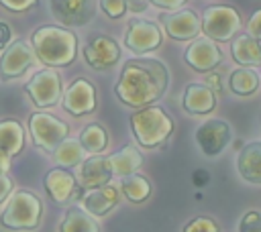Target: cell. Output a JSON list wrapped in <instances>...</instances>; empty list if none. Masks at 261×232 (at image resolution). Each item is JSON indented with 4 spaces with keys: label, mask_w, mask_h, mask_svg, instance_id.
<instances>
[{
    "label": "cell",
    "mask_w": 261,
    "mask_h": 232,
    "mask_svg": "<svg viewBox=\"0 0 261 232\" xmlns=\"http://www.w3.org/2000/svg\"><path fill=\"white\" fill-rule=\"evenodd\" d=\"M169 83L167 67L153 57L128 59L114 85L116 98L133 108H145L159 100Z\"/></svg>",
    "instance_id": "6da1fadb"
},
{
    "label": "cell",
    "mask_w": 261,
    "mask_h": 232,
    "mask_svg": "<svg viewBox=\"0 0 261 232\" xmlns=\"http://www.w3.org/2000/svg\"><path fill=\"white\" fill-rule=\"evenodd\" d=\"M33 55L45 67H67L77 57V37L73 31L59 24H43L31 33L29 41Z\"/></svg>",
    "instance_id": "7a4b0ae2"
},
{
    "label": "cell",
    "mask_w": 261,
    "mask_h": 232,
    "mask_svg": "<svg viewBox=\"0 0 261 232\" xmlns=\"http://www.w3.org/2000/svg\"><path fill=\"white\" fill-rule=\"evenodd\" d=\"M43 220V201L31 189H14L0 212V228L10 232H33Z\"/></svg>",
    "instance_id": "3957f363"
},
{
    "label": "cell",
    "mask_w": 261,
    "mask_h": 232,
    "mask_svg": "<svg viewBox=\"0 0 261 232\" xmlns=\"http://www.w3.org/2000/svg\"><path fill=\"white\" fill-rule=\"evenodd\" d=\"M130 128L141 147L155 149L161 147L173 132V120L163 108L145 106L130 114Z\"/></svg>",
    "instance_id": "277c9868"
},
{
    "label": "cell",
    "mask_w": 261,
    "mask_h": 232,
    "mask_svg": "<svg viewBox=\"0 0 261 232\" xmlns=\"http://www.w3.org/2000/svg\"><path fill=\"white\" fill-rule=\"evenodd\" d=\"M27 128H29L33 144L45 153H53L57 144H61L69 134L67 122H63L61 118L49 112H33L29 116Z\"/></svg>",
    "instance_id": "5b68a950"
},
{
    "label": "cell",
    "mask_w": 261,
    "mask_h": 232,
    "mask_svg": "<svg viewBox=\"0 0 261 232\" xmlns=\"http://www.w3.org/2000/svg\"><path fill=\"white\" fill-rule=\"evenodd\" d=\"M24 94L35 108L39 110L51 108L57 102H61V94H63L61 75L57 73V69H51V67L39 69L27 79Z\"/></svg>",
    "instance_id": "8992f818"
},
{
    "label": "cell",
    "mask_w": 261,
    "mask_h": 232,
    "mask_svg": "<svg viewBox=\"0 0 261 232\" xmlns=\"http://www.w3.org/2000/svg\"><path fill=\"white\" fill-rule=\"evenodd\" d=\"M202 31L206 33L208 39L212 41H228L237 35L239 26H241V18L239 12L230 6H208L202 14Z\"/></svg>",
    "instance_id": "52a82bcc"
},
{
    "label": "cell",
    "mask_w": 261,
    "mask_h": 232,
    "mask_svg": "<svg viewBox=\"0 0 261 232\" xmlns=\"http://www.w3.org/2000/svg\"><path fill=\"white\" fill-rule=\"evenodd\" d=\"M35 55L31 45L24 39H14L0 53V81H12L22 77L35 63Z\"/></svg>",
    "instance_id": "ba28073f"
},
{
    "label": "cell",
    "mask_w": 261,
    "mask_h": 232,
    "mask_svg": "<svg viewBox=\"0 0 261 232\" xmlns=\"http://www.w3.org/2000/svg\"><path fill=\"white\" fill-rule=\"evenodd\" d=\"M120 59V47L112 37L94 35L84 47V61L94 71L112 69Z\"/></svg>",
    "instance_id": "9c48e42d"
},
{
    "label": "cell",
    "mask_w": 261,
    "mask_h": 232,
    "mask_svg": "<svg viewBox=\"0 0 261 232\" xmlns=\"http://www.w3.org/2000/svg\"><path fill=\"white\" fill-rule=\"evenodd\" d=\"M230 138H232V128L228 122H224L220 118H210V120L202 122L196 130V142L206 157L220 155L226 149V144L230 142Z\"/></svg>",
    "instance_id": "30bf717a"
},
{
    "label": "cell",
    "mask_w": 261,
    "mask_h": 232,
    "mask_svg": "<svg viewBox=\"0 0 261 232\" xmlns=\"http://www.w3.org/2000/svg\"><path fill=\"white\" fill-rule=\"evenodd\" d=\"M61 106L71 116H86L96 110V88L86 77H75L61 94Z\"/></svg>",
    "instance_id": "8fae6325"
},
{
    "label": "cell",
    "mask_w": 261,
    "mask_h": 232,
    "mask_svg": "<svg viewBox=\"0 0 261 232\" xmlns=\"http://www.w3.org/2000/svg\"><path fill=\"white\" fill-rule=\"evenodd\" d=\"M53 18L67 26H84L96 14V0H49Z\"/></svg>",
    "instance_id": "7c38bea8"
},
{
    "label": "cell",
    "mask_w": 261,
    "mask_h": 232,
    "mask_svg": "<svg viewBox=\"0 0 261 232\" xmlns=\"http://www.w3.org/2000/svg\"><path fill=\"white\" fill-rule=\"evenodd\" d=\"M161 43V31L153 20L145 18H133L126 26L124 45L135 55H145L149 51H155Z\"/></svg>",
    "instance_id": "4fadbf2b"
},
{
    "label": "cell",
    "mask_w": 261,
    "mask_h": 232,
    "mask_svg": "<svg viewBox=\"0 0 261 232\" xmlns=\"http://www.w3.org/2000/svg\"><path fill=\"white\" fill-rule=\"evenodd\" d=\"M43 187H45V193L49 195L51 201H55L59 206H65L75 197L80 185L75 181V175L69 169L53 167V169H49L45 173Z\"/></svg>",
    "instance_id": "5bb4252c"
},
{
    "label": "cell",
    "mask_w": 261,
    "mask_h": 232,
    "mask_svg": "<svg viewBox=\"0 0 261 232\" xmlns=\"http://www.w3.org/2000/svg\"><path fill=\"white\" fill-rule=\"evenodd\" d=\"M184 59L186 63L196 69V71H212L220 61H222V53L220 49L214 45L212 39L208 37H200V39H194L186 53H184Z\"/></svg>",
    "instance_id": "9a60e30c"
},
{
    "label": "cell",
    "mask_w": 261,
    "mask_h": 232,
    "mask_svg": "<svg viewBox=\"0 0 261 232\" xmlns=\"http://www.w3.org/2000/svg\"><path fill=\"white\" fill-rule=\"evenodd\" d=\"M112 171L108 165V159L102 155H90L77 165L75 181L82 189H96L106 183H110Z\"/></svg>",
    "instance_id": "2e32d148"
},
{
    "label": "cell",
    "mask_w": 261,
    "mask_h": 232,
    "mask_svg": "<svg viewBox=\"0 0 261 232\" xmlns=\"http://www.w3.org/2000/svg\"><path fill=\"white\" fill-rule=\"evenodd\" d=\"M163 26H165V33L175 41L196 39L202 31V22H200L198 14L194 10H188V8L165 14L163 16Z\"/></svg>",
    "instance_id": "e0dca14e"
},
{
    "label": "cell",
    "mask_w": 261,
    "mask_h": 232,
    "mask_svg": "<svg viewBox=\"0 0 261 232\" xmlns=\"http://www.w3.org/2000/svg\"><path fill=\"white\" fill-rule=\"evenodd\" d=\"M118 197H120L118 187L106 183V185L96 187V189H86V193L82 195V208H84L90 216L102 218V216H106L110 210L116 208Z\"/></svg>",
    "instance_id": "ac0fdd59"
},
{
    "label": "cell",
    "mask_w": 261,
    "mask_h": 232,
    "mask_svg": "<svg viewBox=\"0 0 261 232\" xmlns=\"http://www.w3.org/2000/svg\"><path fill=\"white\" fill-rule=\"evenodd\" d=\"M239 175L255 185H261V140L245 144L237 157Z\"/></svg>",
    "instance_id": "d6986e66"
},
{
    "label": "cell",
    "mask_w": 261,
    "mask_h": 232,
    "mask_svg": "<svg viewBox=\"0 0 261 232\" xmlns=\"http://www.w3.org/2000/svg\"><path fill=\"white\" fill-rule=\"evenodd\" d=\"M216 106V94L204 83H188L184 90V110L188 114H208Z\"/></svg>",
    "instance_id": "ffe728a7"
},
{
    "label": "cell",
    "mask_w": 261,
    "mask_h": 232,
    "mask_svg": "<svg viewBox=\"0 0 261 232\" xmlns=\"http://www.w3.org/2000/svg\"><path fill=\"white\" fill-rule=\"evenodd\" d=\"M24 149V126L16 118H2L0 120V151L8 157L20 155Z\"/></svg>",
    "instance_id": "44dd1931"
},
{
    "label": "cell",
    "mask_w": 261,
    "mask_h": 232,
    "mask_svg": "<svg viewBox=\"0 0 261 232\" xmlns=\"http://www.w3.org/2000/svg\"><path fill=\"white\" fill-rule=\"evenodd\" d=\"M106 159H108V165H110L112 175H116V177L133 175V173H137L139 167L143 165V157H141V153L137 151V147H133V144L122 147L120 151L112 153V155L106 157Z\"/></svg>",
    "instance_id": "7402d4cb"
},
{
    "label": "cell",
    "mask_w": 261,
    "mask_h": 232,
    "mask_svg": "<svg viewBox=\"0 0 261 232\" xmlns=\"http://www.w3.org/2000/svg\"><path fill=\"white\" fill-rule=\"evenodd\" d=\"M232 59L241 65V67H255L261 65V41H255L249 35H241L232 41L230 47Z\"/></svg>",
    "instance_id": "603a6c76"
},
{
    "label": "cell",
    "mask_w": 261,
    "mask_h": 232,
    "mask_svg": "<svg viewBox=\"0 0 261 232\" xmlns=\"http://www.w3.org/2000/svg\"><path fill=\"white\" fill-rule=\"evenodd\" d=\"M59 232H100V226L84 208L71 206L59 222Z\"/></svg>",
    "instance_id": "cb8c5ba5"
},
{
    "label": "cell",
    "mask_w": 261,
    "mask_h": 232,
    "mask_svg": "<svg viewBox=\"0 0 261 232\" xmlns=\"http://www.w3.org/2000/svg\"><path fill=\"white\" fill-rule=\"evenodd\" d=\"M80 144L90 155H100L108 147V132L100 122H90L80 132Z\"/></svg>",
    "instance_id": "d4e9b609"
},
{
    "label": "cell",
    "mask_w": 261,
    "mask_h": 232,
    "mask_svg": "<svg viewBox=\"0 0 261 232\" xmlns=\"http://www.w3.org/2000/svg\"><path fill=\"white\" fill-rule=\"evenodd\" d=\"M51 155H53V161L57 163V167H63V169L77 167L86 159V151L82 149L80 140H75V138H65L61 144H57V149Z\"/></svg>",
    "instance_id": "484cf974"
},
{
    "label": "cell",
    "mask_w": 261,
    "mask_h": 232,
    "mask_svg": "<svg viewBox=\"0 0 261 232\" xmlns=\"http://www.w3.org/2000/svg\"><path fill=\"white\" fill-rule=\"evenodd\" d=\"M228 88L234 96H251L259 88V75L257 71L249 67H239L228 77Z\"/></svg>",
    "instance_id": "4316f807"
},
{
    "label": "cell",
    "mask_w": 261,
    "mask_h": 232,
    "mask_svg": "<svg viewBox=\"0 0 261 232\" xmlns=\"http://www.w3.org/2000/svg\"><path fill=\"white\" fill-rule=\"evenodd\" d=\"M120 191L124 193V197L133 204H139V201H145L149 195H151V183L139 175V173H133V175H126L122 177L120 181Z\"/></svg>",
    "instance_id": "83f0119b"
},
{
    "label": "cell",
    "mask_w": 261,
    "mask_h": 232,
    "mask_svg": "<svg viewBox=\"0 0 261 232\" xmlns=\"http://www.w3.org/2000/svg\"><path fill=\"white\" fill-rule=\"evenodd\" d=\"M184 232H220V228H218V224H216L212 218L198 216V218L190 220V222L184 226Z\"/></svg>",
    "instance_id": "f1b7e54d"
},
{
    "label": "cell",
    "mask_w": 261,
    "mask_h": 232,
    "mask_svg": "<svg viewBox=\"0 0 261 232\" xmlns=\"http://www.w3.org/2000/svg\"><path fill=\"white\" fill-rule=\"evenodd\" d=\"M100 8L108 18H122L126 14V0H100Z\"/></svg>",
    "instance_id": "f546056e"
},
{
    "label": "cell",
    "mask_w": 261,
    "mask_h": 232,
    "mask_svg": "<svg viewBox=\"0 0 261 232\" xmlns=\"http://www.w3.org/2000/svg\"><path fill=\"white\" fill-rule=\"evenodd\" d=\"M239 232H261V212H247L239 222Z\"/></svg>",
    "instance_id": "4dcf8cb0"
},
{
    "label": "cell",
    "mask_w": 261,
    "mask_h": 232,
    "mask_svg": "<svg viewBox=\"0 0 261 232\" xmlns=\"http://www.w3.org/2000/svg\"><path fill=\"white\" fill-rule=\"evenodd\" d=\"M39 0H0V6L8 12H27L37 6Z\"/></svg>",
    "instance_id": "1f68e13d"
},
{
    "label": "cell",
    "mask_w": 261,
    "mask_h": 232,
    "mask_svg": "<svg viewBox=\"0 0 261 232\" xmlns=\"http://www.w3.org/2000/svg\"><path fill=\"white\" fill-rule=\"evenodd\" d=\"M247 35L253 37L255 41H261V8L255 10L247 22Z\"/></svg>",
    "instance_id": "d6a6232c"
},
{
    "label": "cell",
    "mask_w": 261,
    "mask_h": 232,
    "mask_svg": "<svg viewBox=\"0 0 261 232\" xmlns=\"http://www.w3.org/2000/svg\"><path fill=\"white\" fill-rule=\"evenodd\" d=\"M14 191V181L10 175H0V206L10 197V193Z\"/></svg>",
    "instance_id": "836d02e7"
},
{
    "label": "cell",
    "mask_w": 261,
    "mask_h": 232,
    "mask_svg": "<svg viewBox=\"0 0 261 232\" xmlns=\"http://www.w3.org/2000/svg\"><path fill=\"white\" fill-rule=\"evenodd\" d=\"M12 26L8 24V22H4V20H0V53L12 43Z\"/></svg>",
    "instance_id": "e575fe53"
},
{
    "label": "cell",
    "mask_w": 261,
    "mask_h": 232,
    "mask_svg": "<svg viewBox=\"0 0 261 232\" xmlns=\"http://www.w3.org/2000/svg\"><path fill=\"white\" fill-rule=\"evenodd\" d=\"M206 88H210L214 94H218L220 90H222V77H220V73H210V75H206V83H204Z\"/></svg>",
    "instance_id": "d590c367"
},
{
    "label": "cell",
    "mask_w": 261,
    "mask_h": 232,
    "mask_svg": "<svg viewBox=\"0 0 261 232\" xmlns=\"http://www.w3.org/2000/svg\"><path fill=\"white\" fill-rule=\"evenodd\" d=\"M149 2L159 6V8H165V10H175L181 4H186V0H149Z\"/></svg>",
    "instance_id": "8d00e7d4"
},
{
    "label": "cell",
    "mask_w": 261,
    "mask_h": 232,
    "mask_svg": "<svg viewBox=\"0 0 261 232\" xmlns=\"http://www.w3.org/2000/svg\"><path fill=\"white\" fill-rule=\"evenodd\" d=\"M149 6V0H126V10L130 12H143L147 10Z\"/></svg>",
    "instance_id": "74e56055"
},
{
    "label": "cell",
    "mask_w": 261,
    "mask_h": 232,
    "mask_svg": "<svg viewBox=\"0 0 261 232\" xmlns=\"http://www.w3.org/2000/svg\"><path fill=\"white\" fill-rule=\"evenodd\" d=\"M12 165V157H8L4 151H0V175H8Z\"/></svg>",
    "instance_id": "f35d334b"
},
{
    "label": "cell",
    "mask_w": 261,
    "mask_h": 232,
    "mask_svg": "<svg viewBox=\"0 0 261 232\" xmlns=\"http://www.w3.org/2000/svg\"><path fill=\"white\" fill-rule=\"evenodd\" d=\"M194 181L204 183V181H206V173H204V171H196V173H194Z\"/></svg>",
    "instance_id": "ab89813d"
}]
</instances>
